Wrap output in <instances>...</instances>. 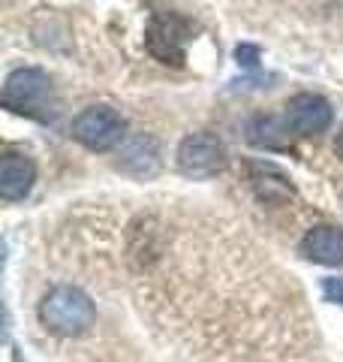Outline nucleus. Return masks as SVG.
I'll return each instance as SVG.
<instances>
[{"label":"nucleus","mask_w":343,"mask_h":362,"mask_svg":"<svg viewBox=\"0 0 343 362\" xmlns=\"http://www.w3.org/2000/svg\"><path fill=\"white\" fill-rule=\"evenodd\" d=\"M323 293H325L328 302L343 305V278H325L323 281Z\"/></svg>","instance_id":"obj_11"},{"label":"nucleus","mask_w":343,"mask_h":362,"mask_svg":"<svg viewBox=\"0 0 343 362\" xmlns=\"http://www.w3.org/2000/svg\"><path fill=\"white\" fill-rule=\"evenodd\" d=\"M301 254L323 266H343V230L331 223H319L301 239Z\"/></svg>","instance_id":"obj_7"},{"label":"nucleus","mask_w":343,"mask_h":362,"mask_svg":"<svg viewBox=\"0 0 343 362\" xmlns=\"http://www.w3.org/2000/svg\"><path fill=\"white\" fill-rule=\"evenodd\" d=\"M124 130H127V121L112 106H90L73 121V136L90 151H109L124 139Z\"/></svg>","instance_id":"obj_3"},{"label":"nucleus","mask_w":343,"mask_h":362,"mask_svg":"<svg viewBox=\"0 0 343 362\" xmlns=\"http://www.w3.org/2000/svg\"><path fill=\"white\" fill-rule=\"evenodd\" d=\"M335 151H337V157L343 160V127H340V133H337V139H335Z\"/></svg>","instance_id":"obj_13"},{"label":"nucleus","mask_w":343,"mask_h":362,"mask_svg":"<svg viewBox=\"0 0 343 362\" xmlns=\"http://www.w3.org/2000/svg\"><path fill=\"white\" fill-rule=\"evenodd\" d=\"M118 166L136 178H151L160 169V148L151 136H133L118 154Z\"/></svg>","instance_id":"obj_9"},{"label":"nucleus","mask_w":343,"mask_h":362,"mask_svg":"<svg viewBox=\"0 0 343 362\" xmlns=\"http://www.w3.org/2000/svg\"><path fill=\"white\" fill-rule=\"evenodd\" d=\"M193 21L184 16H157L148 25V52L157 61L181 66L187 58V42L193 40Z\"/></svg>","instance_id":"obj_4"},{"label":"nucleus","mask_w":343,"mask_h":362,"mask_svg":"<svg viewBox=\"0 0 343 362\" xmlns=\"http://www.w3.org/2000/svg\"><path fill=\"white\" fill-rule=\"evenodd\" d=\"M33 181H37V166L28 154H16L9 151L0 163V197L16 202V199H25L30 194Z\"/></svg>","instance_id":"obj_8"},{"label":"nucleus","mask_w":343,"mask_h":362,"mask_svg":"<svg viewBox=\"0 0 343 362\" xmlns=\"http://www.w3.org/2000/svg\"><path fill=\"white\" fill-rule=\"evenodd\" d=\"M40 320L49 326L57 335H82L88 332L97 320L94 302H90L88 293H82L78 287H54L49 296L40 302Z\"/></svg>","instance_id":"obj_2"},{"label":"nucleus","mask_w":343,"mask_h":362,"mask_svg":"<svg viewBox=\"0 0 343 362\" xmlns=\"http://www.w3.org/2000/svg\"><path fill=\"white\" fill-rule=\"evenodd\" d=\"M178 166L190 178H211L217 173H223L226 145L214 133H190L178 145Z\"/></svg>","instance_id":"obj_5"},{"label":"nucleus","mask_w":343,"mask_h":362,"mask_svg":"<svg viewBox=\"0 0 343 362\" xmlns=\"http://www.w3.org/2000/svg\"><path fill=\"white\" fill-rule=\"evenodd\" d=\"M235 54L244 66H256V61H259V49H253V45H238Z\"/></svg>","instance_id":"obj_12"},{"label":"nucleus","mask_w":343,"mask_h":362,"mask_svg":"<svg viewBox=\"0 0 343 362\" xmlns=\"http://www.w3.org/2000/svg\"><path fill=\"white\" fill-rule=\"evenodd\" d=\"M4 106L18 115L37 118V121H54V88L52 78L37 66H21L9 73L4 85Z\"/></svg>","instance_id":"obj_1"},{"label":"nucleus","mask_w":343,"mask_h":362,"mask_svg":"<svg viewBox=\"0 0 343 362\" xmlns=\"http://www.w3.org/2000/svg\"><path fill=\"white\" fill-rule=\"evenodd\" d=\"M250 181H253L256 197L262 202H271V206H283V202L292 199V194H295L292 181L274 163H250Z\"/></svg>","instance_id":"obj_10"},{"label":"nucleus","mask_w":343,"mask_h":362,"mask_svg":"<svg viewBox=\"0 0 343 362\" xmlns=\"http://www.w3.org/2000/svg\"><path fill=\"white\" fill-rule=\"evenodd\" d=\"M283 124L301 136H316L331 124V106L325 97L319 94H295L286 103Z\"/></svg>","instance_id":"obj_6"}]
</instances>
